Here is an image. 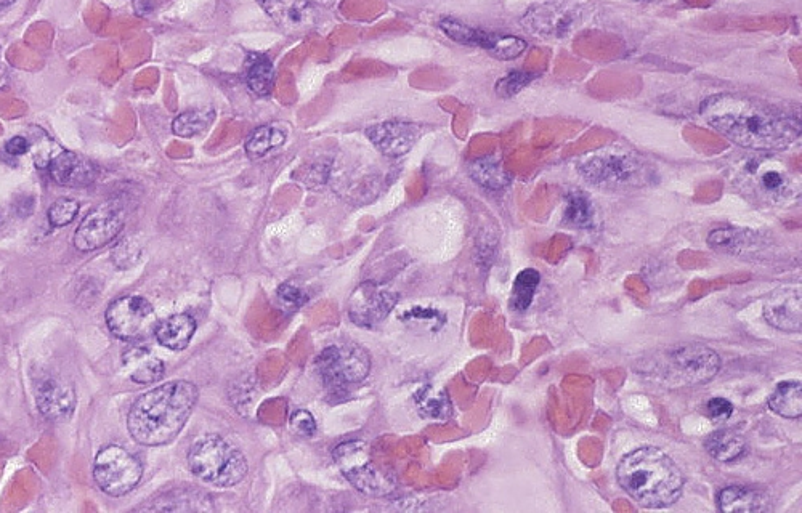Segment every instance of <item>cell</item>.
Here are the masks:
<instances>
[{"label":"cell","instance_id":"obj_18","mask_svg":"<svg viewBox=\"0 0 802 513\" xmlns=\"http://www.w3.org/2000/svg\"><path fill=\"white\" fill-rule=\"evenodd\" d=\"M257 4L286 33L304 31L310 21L308 0H257Z\"/></svg>","mask_w":802,"mask_h":513},{"label":"cell","instance_id":"obj_37","mask_svg":"<svg viewBox=\"0 0 802 513\" xmlns=\"http://www.w3.org/2000/svg\"><path fill=\"white\" fill-rule=\"evenodd\" d=\"M291 424L296 429V432L304 435V437H312L313 433H315V419H313L312 414L307 413L304 409H299L297 413H294Z\"/></svg>","mask_w":802,"mask_h":513},{"label":"cell","instance_id":"obj_27","mask_svg":"<svg viewBox=\"0 0 802 513\" xmlns=\"http://www.w3.org/2000/svg\"><path fill=\"white\" fill-rule=\"evenodd\" d=\"M286 142V132L275 126H262L252 132L246 143V153L251 159H262L278 150Z\"/></svg>","mask_w":802,"mask_h":513},{"label":"cell","instance_id":"obj_5","mask_svg":"<svg viewBox=\"0 0 802 513\" xmlns=\"http://www.w3.org/2000/svg\"><path fill=\"white\" fill-rule=\"evenodd\" d=\"M188 465L199 480L231 488L248 475V461L244 454L219 435H207L196 441L188 453Z\"/></svg>","mask_w":802,"mask_h":513},{"label":"cell","instance_id":"obj_1","mask_svg":"<svg viewBox=\"0 0 802 513\" xmlns=\"http://www.w3.org/2000/svg\"><path fill=\"white\" fill-rule=\"evenodd\" d=\"M703 121L735 145L769 153L788 150L801 137L798 116L743 93H716L700 106Z\"/></svg>","mask_w":802,"mask_h":513},{"label":"cell","instance_id":"obj_19","mask_svg":"<svg viewBox=\"0 0 802 513\" xmlns=\"http://www.w3.org/2000/svg\"><path fill=\"white\" fill-rule=\"evenodd\" d=\"M153 332L161 347L169 348L172 352H180L190 345L191 339L195 336L196 321L188 313H179L158 321Z\"/></svg>","mask_w":802,"mask_h":513},{"label":"cell","instance_id":"obj_14","mask_svg":"<svg viewBox=\"0 0 802 513\" xmlns=\"http://www.w3.org/2000/svg\"><path fill=\"white\" fill-rule=\"evenodd\" d=\"M640 172V162L628 153L592 154L581 164V174L596 185H629Z\"/></svg>","mask_w":802,"mask_h":513},{"label":"cell","instance_id":"obj_22","mask_svg":"<svg viewBox=\"0 0 802 513\" xmlns=\"http://www.w3.org/2000/svg\"><path fill=\"white\" fill-rule=\"evenodd\" d=\"M124 363L129 368L130 379L137 384L148 385L159 382L166 371L163 361L151 355L145 348H130L124 356Z\"/></svg>","mask_w":802,"mask_h":513},{"label":"cell","instance_id":"obj_17","mask_svg":"<svg viewBox=\"0 0 802 513\" xmlns=\"http://www.w3.org/2000/svg\"><path fill=\"white\" fill-rule=\"evenodd\" d=\"M50 177L66 188H86L97 178L94 162L73 151H63L50 161Z\"/></svg>","mask_w":802,"mask_h":513},{"label":"cell","instance_id":"obj_25","mask_svg":"<svg viewBox=\"0 0 802 513\" xmlns=\"http://www.w3.org/2000/svg\"><path fill=\"white\" fill-rule=\"evenodd\" d=\"M153 510H174V512H207L214 510L211 497L201 491H172L158 499V504L151 507Z\"/></svg>","mask_w":802,"mask_h":513},{"label":"cell","instance_id":"obj_31","mask_svg":"<svg viewBox=\"0 0 802 513\" xmlns=\"http://www.w3.org/2000/svg\"><path fill=\"white\" fill-rule=\"evenodd\" d=\"M472 177L488 190H501L507 185V174L503 166L496 159H478L470 169Z\"/></svg>","mask_w":802,"mask_h":513},{"label":"cell","instance_id":"obj_13","mask_svg":"<svg viewBox=\"0 0 802 513\" xmlns=\"http://www.w3.org/2000/svg\"><path fill=\"white\" fill-rule=\"evenodd\" d=\"M398 295L376 283H363L349 300L350 320L361 328H376L390 315Z\"/></svg>","mask_w":802,"mask_h":513},{"label":"cell","instance_id":"obj_9","mask_svg":"<svg viewBox=\"0 0 802 513\" xmlns=\"http://www.w3.org/2000/svg\"><path fill=\"white\" fill-rule=\"evenodd\" d=\"M440 29L456 44L478 47L498 60H514L528 49V42L522 37L474 28L456 18H443Z\"/></svg>","mask_w":802,"mask_h":513},{"label":"cell","instance_id":"obj_4","mask_svg":"<svg viewBox=\"0 0 802 513\" xmlns=\"http://www.w3.org/2000/svg\"><path fill=\"white\" fill-rule=\"evenodd\" d=\"M640 374L652 377L665 387H693L705 384L721 369L716 352L705 345H677L640 360Z\"/></svg>","mask_w":802,"mask_h":513},{"label":"cell","instance_id":"obj_36","mask_svg":"<svg viewBox=\"0 0 802 513\" xmlns=\"http://www.w3.org/2000/svg\"><path fill=\"white\" fill-rule=\"evenodd\" d=\"M706 411L714 421H727L734 414V406L726 398H713L706 406Z\"/></svg>","mask_w":802,"mask_h":513},{"label":"cell","instance_id":"obj_29","mask_svg":"<svg viewBox=\"0 0 802 513\" xmlns=\"http://www.w3.org/2000/svg\"><path fill=\"white\" fill-rule=\"evenodd\" d=\"M541 283V275L533 268L520 271L514 281L512 289V307L517 312H525L535 299L536 289Z\"/></svg>","mask_w":802,"mask_h":513},{"label":"cell","instance_id":"obj_26","mask_svg":"<svg viewBox=\"0 0 802 513\" xmlns=\"http://www.w3.org/2000/svg\"><path fill=\"white\" fill-rule=\"evenodd\" d=\"M802 388L799 382H782L769 398V408L778 416L798 419L802 414Z\"/></svg>","mask_w":802,"mask_h":513},{"label":"cell","instance_id":"obj_28","mask_svg":"<svg viewBox=\"0 0 802 513\" xmlns=\"http://www.w3.org/2000/svg\"><path fill=\"white\" fill-rule=\"evenodd\" d=\"M746 174L756 177L759 193L769 196V198L783 196L788 190V186H790V180H788L783 170L775 169V167L759 170L758 161L748 162Z\"/></svg>","mask_w":802,"mask_h":513},{"label":"cell","instance_id":"obj_11","mask_svg":"<svg viewBox=\"0 0 802 513\" xmlns=\"http://www.w3.org/2000/svg\"><path fill=\"white\" fill-rule=\"evenodd\" d=\"M584 20L583 9L570 2H544L531 7L522 23L533 36L543 39H565L580 28Z\"/></svg>","mask_w":802,"mask_h":513},{"label":"cell","instance_id":"obj_24","mask_svg":"<svg viewBox=\"0 0 802 513\" xmlns=\"http://www.w3.org/2000/svg\"><path fill=\"white\" fill-rule=\"evenodd\" d=\"M275 68L267 55L254 53L246 65V82L257 97H268L275 87Z\"/></svg>","mask_w":802,"mask_h":513},{"label":"cell","instance_id":"obj_2","mask_svg":"<svg viewBox=\"0 0 802 513\" xmlns=\"http://www.w3.org/2000/svg\"><path fill=\"white\" fill-rule=\"evenodd\" d=\"M198 388L188 380H172L138 396L127 416L130 437L143 446H163L179 437L190 419Z\"/></svg>","mask_w":802,"mask_h":513},{"label":"cell","instance_id":"obj_20","mask_svg":"<svg viewBox=\"0 0 802 513\" xmlns=\"http://www.w3.org/2000/svg\"><path fill=\"white\" fill-rule=\"evenodd\" d=\"M767 323L785 332L801 331V297L799 294H788L783 291L774 295L764 307Z\"/></svg>","mask_w":802,"mask_h":513},{"label":"cell","instance_id":"obj_3","mask_svg":"<svg viewBox=\"0 0 802 513\" xmlns=\"http://www.w3.org/2000/svg\"><path fill=\"white\" fill-rule=\"evenodd\" d=\"M616 478L621 488L647 509H665L676 504L685 481L676 462L653 446L624 456L616 469Z\"/></svg>","mask_w":802,"mask_h":513},{"label":"cell","instance_id":"obj_33","mask_svg":"<svg viewBox=\"0 0 802 513\" xmlns=\"http://www.w3.org/2000/svg\"><path fill=\"white\" fill-rule=\"evenodd\" d=\"M77 214H79V202L76 199L61 198L53 202L47 215L52 227L61 228L74 222Z\"/></svg>","mask_w":802,"mask_h":513},{"label":"cell","instance_id":"obj_41","mask_svg":"<svg viewBox=\"0 0 802 513\" xmlns=\"http://www.w3.org/2000/svg\"><path fill=\"white\" fill-rule=\"evenodd\" d=\"M0 68H2V65H0Z\"/></svg>","mask_w":802,"mask_h":513},{"label":"cell","instance_id":"obj_23","mask_svg":"<svg viewBox=\"0 0 802 513\" xmlns=\"http://www.w3.org/2000/svg\"><path fill=\"white\" fill-rule=\"evenodd\" d=\"M705 448L719 462H737L748 453L745 438L732 430H719L706 438Z\"/></svg>","mask_w":802,"mask_h":513},{"label":"cell","instance_id":"obj_15","mask_svg":"<svg viewBox=\"0 0 802 513\" xmlns=\"http://www.w3.org/2000/svg\"><path fill=\"white\" fill-rule=\"evenodd\" d=\"M421 134L418 124L406 121H385L366 129L369 142L389 158H401L410 153Z\"/></svg>","mask_w":802,"mask_h":513},{"label":"cell","instance_id":"obj_16","mask_svg":"<svg viewBox=\"0 0 802 513\" xmlns=\"http://www.w3.org/2000/svg\"><path fill=\"white\" fill-rule=\"evenodd\" d=\"M37 408L49 421H65L76 408L74 388L55 377L42 380L37 387Z\"/></svg>","mask_w":802,"mask_h":513},{"label":"cell","instance_id":"obj_40","mask_svg":"<svg viewBox=\"0 0 802 513\" xmlns=\"http://www.w3.org/2000/svg\"><path fill=\"white\" fill-rule=\"evenodd\" d=\"M632 2H652V0H632Z\"/></svg>","mask_w":802,"mask_h":513},{"label":"cell","instance_id":"obj_7","mask_svg":"<svg viewBox=\"0 0 802 513\" xmlns=\"http://www.w3.org/2000/svg\"><path fill=\"white\" fill-rule=\"evenodd\" d=\"M142 477V462L121 446H106L95 457L94 478L98 488L108 496H126Z\"/></svg>","mask_w":802,"mask_h":513},{"label":"cell","instance_id":"obj_6","mask_svg":"<svg viewBox=\"0 0 802 513\" xmlns=\"http://www.w3.org/2000/svg\"><path fill=\"white\" fill-rule=\"evenodd\" d=\"M334 462L358 491L368 496H389L397 488V480L389 470L373 461L363 441H349L337 446Z\"/></svg>","mask_w":802,"mask_h":513},{"label":"cell","instance_id":"obj_35","mask_svg":"<svg viewBox=\"0 0 802 513\" xmlns=\"http://www.w3.org/2000/svg\"><path fill=\"white\" fill-rule=\"evenodd\" d=\"M278 299H280L284 305H288L289 308H292V310H297V308L302 307V305L307 302L308 297L296 284L286 283L278 289Z\"/></svg>","mask_w":802,"mask_h":513},{"label":"cell","instance_id":"obj_39","mask_svg":"<svg viewBox=\"0 0 802 513\" xmlns=\"http://www.w3.org/2000/svg\"><path fill=\"white\" fill-rule=\"evenodd\" d=\"M15 2H17V0H0V12H2V10L9 9V7H12Z\"/></svg>","mask_w":802,"mask_h":513},{"label":"cell","instance_id":"obj_34","mask_svg":"<svg viewBox=\"0 0 802 513\" xmlns=\"http://www.w3.org/2000/svg\"><path fill=\"white\" fill-rule=\"evenodd\" d=\"M535 77L536 74L514 71V73L507 74L503 79H499L498 84H496V92H498L499 97H514L517 93L522 92Z\"/></svg>","mask_w":802,"mask_h":513},{"label":"cell","instance_id":"obj_12","mask_svg":"<svg viewBox=\"0 0 802 513\" xmlns=\"http://www.w3.org/2000/svg\"><path fill=\"white\" fill-rule=\"evenodd\" d=\"M126 223L124 209L116 201H106L95 207L82 220L74 235L77 251L92 252L108 246L121 233Z\"/></svg>","mask_w":802,"mask_h":513},{"label":"cell","instance_id":"obj_21","mask_svg":"<svg viewBox=\"0 0 802 513\" xmlns=\"http://www.w3.org/2000/svg\"><path fill=\"white\" fill-rule=\"evenodd\" d=\"M717 505L724 513H751L766 510V497L746 486H727L717 494Z\"/></svg>","mask_w":802,"mask_h":513},{"label":"cell","instance_id":"obj_10","mask_svg":"<svg viewBox=\"0 0 802 513\" xmlns=\"http://www.w3.org/2000/svg\"><path fill=\"white\" fill-rule=\"evenodd\" d=\"M106 324L114 337L121 340H138L148 336L156 326V313L145 297L124 295L106 308Z\"/></svg>","mask_w":802,"mask_h":513},{"label":"cell","instance_id":"obj_8","mask_svg":"<svg viewBox=\"0 0 802 513\" xmlns=\"http://www.w3.org/2000/svg\"><path fill=\"white\" fill-rule=\"evenodd\" d=\"M316 368L329 387H344L365 380L371 358L358 344L331 345L316 358Z\"/></svg>","mask_w":802,"mask_h":513},{"label":"cell","instance_id":"obj_38","mask_svg":"<svg viewBox=\"0 0 802 513\" xmlns=\"http://www.w3.org/2000/svg\"><path fill=\"white\" fill-rule=\"evenodd\" d=\"M31 150V143L25 137H13L9 142L5 143V151L10 156H23Z\"/></svg>","mask_w":802,"mask_h":513},{"label":"cell","instance_id":"obj_32","mask_svg":"<svg viewBox=\"0 0 802 513\" xmlns=\"http://www.w3.org/2000/svg\"><path fill=\"white\" fill-rule=\"evenodd\" d=\"M565 220L578 228H588L592 225V204L586 194L581 191L568 194Z\"/></svg>","mask_w":802,"mask_h":513},{"label":"cell","instance_id":"obj_30","mask_svg":"<svg viewBox=\"0 0 802 513\" xmlns=\"http://www.w3.org/2000/svg\"><path fill=\"white\" fill-rule=\"evenodd\" d=\"M215 119V111L211 108L206 110H191L182 113L172 122V130L179 137H193L209 129Z\"/></svg>","mask_w":802,"mask_h":513}]
</instances>
